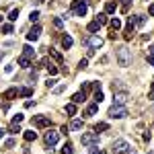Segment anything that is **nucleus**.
Listing matches in <instances>:
<instances>
[{"mask_svg": "<svg viewBox=\"0 0 154 154\" xmlns=\"http://www.w3.org/2000/svg\"><path fill=\"white\" fill-rule=\"evenodd\" d=\"M86 66H88V60H86V58H82V60L78 62V70H84Z\"/></svg>", "mask_w": 154, "mask_h": 154, "instance_id": "35", "label": "nucleus"}, {"mask_svg": "<svg viewBox=\"0 0 154 154\" xmlns=\"http://www.w3.org/2000/svg\"><path fill=\"white\" fill-rule=\"evenodd\" d=\"M47 51H49V56H51V58H54V60H56L58 64H64V58H62V54H60L58 49H51V47H49Z\"/></svg>", "mask_w": 154, "mask_h": 154, "instance_id": "13", "label": "nucleus"}, {"mask_svg": "<svg viewBox=\"0 0 154 154\" xmlns=\"http://www.w3.org/2000/svg\"><path fill=\"white\" fill-rule=\"evenodd\" d=\"M0 31L8 35V33H12V25H2V27H0Z\"/></svg>", "mask_w": 154, "mask_h": 154, "instance_id": "34", "label": "nucleus"}, {"mask_svg": "<svg viewBox=\"0 0 154 154\" xmlns=\"http://www.w3.org/2000/svg\"><path fill=\"white\" fill-rule=\"evenodd\" d=\"M82 43L88 45L90 49H99V47L103 45V39L99 37V35H86V37L82 39Z\"/></svg>", "mask_w": 154, "mask_h": 154, "instance_id": "3", "label": "nucleus"}, {"mask_svg": "<svg viewBox=\"0 0 154 154\" xmlns=\"http://www.w3.org/2000/svg\"><path fill=\"white\" fill-rule=\"evenodd\" d=\"M125 115H127L125 105H113V107L109 109V117H111V119H123Z\"/></svg>", "mask_w": 154, "mask_h": 154, "instance_id": "2", "label": "nucleus"}, {"mask_svg": "<svg viewBox=\"0 0 154 154\" xmlns=\"http://www.w3.org/2000/svg\"><path fill=\"white\" fill-rule=\"evenodd\" d=\"M86 29H88V31H90V33H97V31H99V29H101V25H99V23H97V21H93V23H88V27H86Z\"/></svg>", "mask_w": 154, "mask_h": 154, "instance_id": "23", "label": "nucleus"}, {"mask_svg": "<svg viewBox=\"0 0 154 154\" xmlns=\"http://www.w3.org/2000/svg\"><path fill=\"white\" fill-rule=\"evenodd\" d=\"M109 129V123H97V127H95V132L99 134V132H107Z\"/></svg>", "mask_w": 154, "mask_h": 154, "instance_id": "29", "label": "nucleus"}, {"mask_svg": "<svg viewBox=\"0 0 154 154\" xmlns=\"http://www.w3.org/2000/svg\"><path fill=\"white\" fill-rule=\"evenodd\" d=\"M21 121H23V115L21 113H17V115L12 117V123H21Z\"/></svg>", "mask_w": 154, "mask_h": 154, "instance_id": "41", "label": "nucleus"}, {"mask_svg": "<svg viewBox=\"0 0 154 154\" xmlns=\"http://www.w3.org/2000/svg\"><path fill=\"white\" fill-rule=\"evenodd\" d=\"M72 10L76 12V17H84V14L88 12V4L82 2V0H74V2H72Z\"/></svg>", "mask_w": 154, "mask_h": 154, "instance_id": "5", "label": "nucleus"}, {"mask_svg": "<svg viewBox=\"0 0 154 154\" xmlns=\"http://www.w3.org/2000/svg\"><path fill=\"white\" fill-rule=\"evenodd\" d=\"M148 99H150V101L154 99V82H152V86H150V93H148Z\"/></svg>", "mask_w": 154, "mask_h": 154, "instance_id": "45", "label": "nucleus"}, {"mask_svg": "<svg viewBox=\"0 0 154 154\" xmlns=\"http://www.w3.org/2000/svg\"><path fill=\"white\" fill-rule=\"evenodd\" d=\"M103 99H105V97H103V93H101V90H99V88H97V90H95V103H97V105H99V103H101V101H103Z\"/></svg>", "mask_w": 154, "mask_h": 154, "instance_id": "31", "label": "nucleus"}, {"mask_svg": "<svg viewBox=\"0 0 154 154\" xmlns=\"http://www.w3.org/2000/svg\"><path fill=\"white\" fill-rule=\"evenodd\" d=\"M47 70H49V74H51V76H56V74H58V68H56L54 64H49V66H47Z\"/></svg>", "mask_w": 154, "mask_h": 154, "instance_id": "40", "label": "nucleus"}, {"mask_svg": "<svg viewBox=\"0 0 154 154\" xmlns=\"http://www.w3.org/2000/svg\"><path fill=\"white\" fill-rule=\"evenodd\" d=\"M12 70H14V66H12V64H8V66H6V68H4V72H6V74H10V72H12Z\"/></svg>", "mask_w": 154, "mask_h": 154, "instance_id": "43", "label": "nucleus"}, {"mask_svg": "<svg viewBox=\"0 0 154 154\" xmlns=\"http://www.w3.org/2000/svg\"><path fill=\"white\" fill-rule=\"evenodd\" d=\"M119 2H121V10H123V12H127V6H129V2H132V0H119Z\"/></svg>", "mask_w": 154, "mask_h": 154, "instance_id": "38", "label": "nucleus"}, {"mask_svg": "<svg viewBox=\"0 0 154 154\" xmlns=\"http://www.w3.org/2000/svg\"><path fill=\"white\" fill-rule=\"evenodd\" d=\"M14 144H17V140H6V144H4V150H10V148H14Z\"/></svg>", "mask_w": 154, "mask_h": 154, "instance_id": "36", "label": "nucleus"}, {"mask_svg": "<svg viewBox=\"0 0 154 154\" xmlns=\"http://www.w3.org/2000/svg\"><path fill=\"white\" fill-rule=\"evenodd\" d=\"M101 152H103V150H101L97 144H93V146H90V154H101Z\"/></svg>", "mask_w": 154, "mask_h": 154, "instance_id": "39", "label": "nucleus"}, {"mask_svg": "<svg viewBox=\"0 0 154 154\" xmlns=\"http://www.w3.org/2000/svg\"><path fill=\"white\" fill-rule=\"evenodd\" d=\"M115 54H117V64H119L121 68H127V66L132 64V51H129L127 47H119Z\"/></svg>", "mask_w": 154, "mask_h": 154, "instance_id": "1", "label": "nucleus"}, {"mask_svg": "<svg viewBox=\"0 0 154 154\" xmlns=\"http://www.w3.org/2000/svg\"><path fill=\"white\" fill-rule=\"evenodd\" d=\"M39 35H41V27H39V25H35V27H33V29L27 33V39H29V41H37Z\"/></svg>", "mask_w": 154, "mask_h": 154, "instance_id": "11", "label": "nucleus"}, {"mask_svg": "<svg viewBox=\"0 0 154 154\" xmlns=\"http://www.w3.org/2000/svg\"><path fill=\"white\" fill-rule=\"evenodd\" d=\"M127 148H129V144H127L125 140H117V142H113V148H111V152H113V154H123Z\"/></svg>", "mask_w": 154, "mask_h": 154, "instance_id": "7", "label": "nucleus"}, {"mask_svg": "<svg viewBox=\"0 0 154 154\" xmlns=\"http://www.w3.org/2000/svg\"><path fill=\"white\" fill-rule=\"evenodd\" d=\"M4 134H6V132H4V129L0 127V138H4Z\"/></svg>", "mask_w": 154, "mask_h": 154, "instance_id": "48", "label": "nucleus"}, {"mask_svg": "<svg viewBox=\"0 0 154 154\" xmlns=\"http://www.w3.org/2000/svg\"><path fill=\"white\" fill-rule=\"evenodd\" d=\"M60 152H62V154H72V144H70V142H66V144L60 148Z\"/></svg>", "mask_w": 154, "mask_h": 154, "instance_id": "25", "label": "nucleus"}, {"mask_svg": "<svg viewBox=\"0 0 154 154\" xmlns=\"http://www.w3.org/2000/svg\"><path fill=\"white\" fill-rule=\"evenodd\" d=\"M68 127H70V129H74V132H78V129H82V119H72Z\"/></svg>", "mask_w": 154, "mask_h": 154, "instance_id": "17", "label": "nucleus"}, {"mask_svg": "<svg viewBox=\"0 0 154 154\" xmlns=\"http://www.w3.org/2000/svg\"><path fill=\"white\" fill-rule=\"evenodd\" d=\"M19 132H21L19 123H10V127H8V134H19Z\"/></svg>", "mask_w": 154, "mask_h": 154, "instance_id": "32", "label": "nucleus"}, {"mask_svg": "<svg viewBox=\"0 0 154 154\" xmlns=\"http://www.w3.org/2000/svg\"><path fill=\"white\" fill-rule=\"evenodd\" d=\"M123 37L127 39V41H129V39L134 37V27H132V25H127V29H125V33H123Z\"/></svg>", "mask_w": 154, "mask_h": 154, "instance_id": "27", "label": "nucleus"}, {"mask_svg": "<svg viewBox=\"0 0 154 154\" xmlns=\"http://www.w3.org/2000/svg\"><path fill=\"white\" fill-rule=\"evenodd\" d=\"M66 90V84H60V86H56V95H60V93H64Z\"/></svg>", "mask_w": 154, "mask_h": 154, "instance_id": "42", "label": "nucleus"}, {"mask_svg": "<svg viewBox=\"0 0 154 154\" xmlns=\"http://www.w3.org/2000/svg\"><path fill=\"white\" fill-rule=\"evenodd\" d=\"M19 66H21V68H29V66H31V60L25 58V56H21V58H19Z\"/></svg>", "mask_w": 154, "mask_h": 154, "instance_id": "21", "label": "nucleus"}, {"mask_svg": "<svg viewBox=\"0 0 154 154\" xmlns=\"http://www.w3.org/2000/svg\"><path fill=\"white\" fill-rule=\"evenodd\" d=\"M35 138H37V132H33V129H31V132H25V140H27V142H33Z\"/></svg>", "mask_w": 154, "mask_h": 154, "instance_id": "26", "label": "nucleus"}, {"mask_svg": "<svg viewBox=\"0 0 154 154\" xmlns=\"http://www.w3.org/2000/svg\"><path fill=\"white\" fill-rule=\"evenodd\" d=\"M95 21H97L99 25H107V23H109V19H107V12H99Z\"/></svg>", "mask_w": 154, "mask_h": 154, "instance_id": "18", "label": "nucleus"}, {"mask_svg": "<svg viewBox=\"0 0 154 154\" xmlns=\"http://www.w3.org/2000/svg\"><path fill=\"white\" fill-rule=\"evenodd\" d=\"M66 113L68 115H76V103H68L66 105Z\"/></svg>", "mask_w": 154, "mask_h": 154, "instance_id": "24", "label": "nucleus"}, {"mask_svg": "<svg viewBox=\"0 0 154 154\" xmlns=\"http://www.w3.org/2000/svg\"><path fill=\"white\" fill-rule=\"evenodd\" d=\"M144 21H146V19H144L142 14H136V17H129V19H127V25H132V27H142Z\"/></svg>", "mask_w": 154, "mask_h": 154, "instance_id": "10", "label": "nucleus"}, {"mask_svg": "<svg viewBox=\"0 0 154 154\" xmlns=\"http://www.w3.org/2000/svg\"><path fill=\"white\" fill-rule=\"evenodd\" d=\"M123 154H136V150H134V148L129 146V148H127V150H125V152H123Z\"/></svg>", "mask_w": 154, "mask_h": 154, "instance_id": "47", "label": "nucleus"}, {"mask_svg": "<svg viewBox=\"0 0 154 154\" xmlns=\"http://www.w3.org/2000/svg\"><path fill=\"white\" fill-rule=\"evenodd\" d=\"M109 27H111V31L121 29V21H119V19H111V21H109Z\"/></svg>", "mask_w": 154, "mask_h": 154, "instance_id": "20", "label": "nucleus"}, {"mask_svg": "<svg viewBox=\"0 0 154 154\" xmlns=\"http://www.w3.org/2000/svg\"><path fill=\"white\" fill-rule=\"evenodd\" d=\"M148 14H150V17H154V2L148 6Z\"/></svg>", "mask_w": 154, "mask_h": 154, "instance_id": "46", "label": "nucleus"}, {"mask_svg": "<svg viewBox=\"0 0 154 154\" xmlns=\"http://www.w3.org/2000/svg\"><path fill=\"white\" fill-rule=\"evenodd\" d=\"M0 23H2V14H0Z\"/></svg>", "mask_w": 154, "mask_h": 154, "instance_id": "49", "label": "nucleus"}, {"mask_svg": "<svg viewBox=\"0 0 154 154\" xmlns=\"http://www.w3.org/2000/svg\"><path fill=\"white\" fill-rule=\"evenodd\" d=\"M129 101L127 93H113V105H125Z\"/></svg>", "mask_w": 154, "mask_h": 154, "instance_id": "9", "label": "nucleus"}, {"mask_svg": "<svg viewBox=\"0 0 154 154\" xmlns=\"http://www.w3.org/2000/svg\"><path fill=\"white\" fill-rule=\"evenodd\" d=\"M29 19H31V23H37V19H39V12H37V10H31Z\"/></svg>", "mask_w": 154, "mask_h": 154, "instance_id": "37", "label": "nucleus"}, {"mask_svg": "<svg viewBox=\"0 0 154 154\" xmlns=\"http://www.w3.org/2000/svg\"><path fill=\"white\" fill-rule=\"evenodd\" d=\"M8 19H10V21H17V19H19V8H12V10L8 12Z\"/></svg>", "mask_w": 154, "mask_h": 154, "instance_id": "30", "label": "nucleus"}, {"mask_svg": "<svg viewBox=\"0 0 154 154\" xmlns=\"http://www.w3.org/2000/svg\"><path fill=\"white\" fill-rule=\"evenodd\" d=\"M84 101H86V93H84V90H80V93H76V95H74V97H72V103H84Z\"/></svg>", "mask_w": 154, "mask_h": 154, "instance_id": "15", "label": "nucleus"}, {"mask_svg": "<svg viewBox=\"0 0 154 154\" xmlns=\"http://www.w3.org/2000/svg\"><path fill=\"white\" fill-rule=\"evenodd\" d=\"M45 84H47V88H54V86H56V80H54V78H51V80H47V82H45Z\"/></svg>", "mask_w": 154, "mask_h": 154, "instance_id": "44", "label": "nucleus"}, {"mask_svg": "<svg viewBox=\"0 0 154 154\" xmlns=\"http://www.w3.org/2000/svg\"><path fill=\"white\" fill-rule=\"evenodd\" d=\"M17 95H19V90H17V88H8V90H4V93H2V99L10 101V99H14Z\"/></svg>", "mask_w": 154, "mask_h": 154, "instance_id": "14", "label": "nucleus"}, {"mask_svg": "<svg viewBox=\"0 0 154 154\" xmlns=\"http://www.w3.org/2000/svg\"><path fill=\"white\" fill-rule=\"evenodd\" d=\"M54 27L56 29H64V21L62 19H54Z\"/></svg>", "mask_w": 154, "mask_h": 154, "instance_id": "33", "label": "nucleus"}, {"mask_svg": "<svg viewBox=\"0 0 154 154\" xmlns=\"http://www.w3.org/2000/svg\"><path fill=\"white\" fill-rule=\"evenodd\" d=\"M33 125L39 127V129H43V127H49L51 121H49V117H45V115H37V117H33Z\"/></svg>", "mask_w": 154, "mask_h": 154, "instance_id": "6", "label": "nucleus"}, {"mask_svg": "<svg viewBox=\"0 0 154 154\" xmlns=\"http://www.w3.org/2000/svg\"><path fill=\"white\" fill-rule=\"evenodd\" d=\"M115 8H117L115 2H107V4H105V12H107V14H113V12H115Z\"/></svg>", "mask_w": 154, "mask_h": 154, "instance_id": "22", "label": "nucleus"}, {"mask_svg": "<svg viewBox=\"0 0 154 154\" xmlns=\"http://www.w3.org/2000/svg\"><path fill=\"white\" fill-rule=\"evenodd\" d=\"M19 95H21V97H31V95H33V88H29V86H27V88H21Z\"/></svg>", "mask_w": 154, "mask_h": 154, "instance_id": "28", "label": "nucleus"}, {"mask_svg": "<svg viewBox=\"0 0 154 154\" xmlns=\"http://www.w3.org/2000/svg\"><path fill=\"white\" fill-rule=\"evenodd\" d=\"M80 142L84 146H93V144H99V134L97 132H88V134H82Z\"/></svg>", "mask_w": 154, "mask_h": 154, "instance_id": "4", "label": "nucleus"}, {"mask_svg": "<svg viewBox=\"0 0 154 154\" xmlns=\"http://www.w3.org/2000/svg\"><path fill=\"white\" fill-rule=\"evenodd\" d=\"M37 2H45V0H37Z\"/></svg>", "mask_w": 154, "mask_h": 154, "instance_id": "50", "label": "nucleus"}, {"mask_svg": "<svg viewBox=\"0 0 154 154\" xmlns=\"http://www.w3.org/2000/svg\"><path fill=\"white\" fill-rule=\"evenodd\" d=\"M58 140H60V136H58V132H56V129H49V132H45V144H47V146H54V144H58Z\"/></svg>", "mask_w": 154, "mask_h": 154, "instance_id": "8", "label": "nucleus"}, {"mask_svg": "<svg viewBox=\"0 0 154 154\" xmlns=\"http://www.w3.org/2000/svg\"><path fill=\"white\" fill-rule=\"evenodd\" d=\"M23 56L31 60V58H35V49H33L31 45H25V47H23Z\"/></svg>", "mask_w": 154, "mask_h": 154, "instance_id": "16", "label": "nucleus"}, {"mask_svg": "<svg viewBox=\"0 0 154 154\" xmlns=\"http://www.w3.org/2000/svg\"><path fill=\"white\" fill-rule=\"evenodd\" d=\"M62 45H64V49H70L72 47V37L70 35H64L62 37Z\"/></svg>", "mask_w": 154, "mask_h": 154, "instance_id": "19", "label": "nucleus"}, {"mask_svg": "<svg viewBox=\"0 0 154 154\" xmlns=\"http://www.w3.org/2000/svg\"><path fill=\"white\" fill-rule=\"evenodd\" d=\"M97 111H99V105H97V103H93V105H88V107H86V111H84V117H93V115H97Z\"/></svg>", "mask_w": 154, "mask_h": 154, "instance_id": "12", "label": "nucleus"}]
</instances>
